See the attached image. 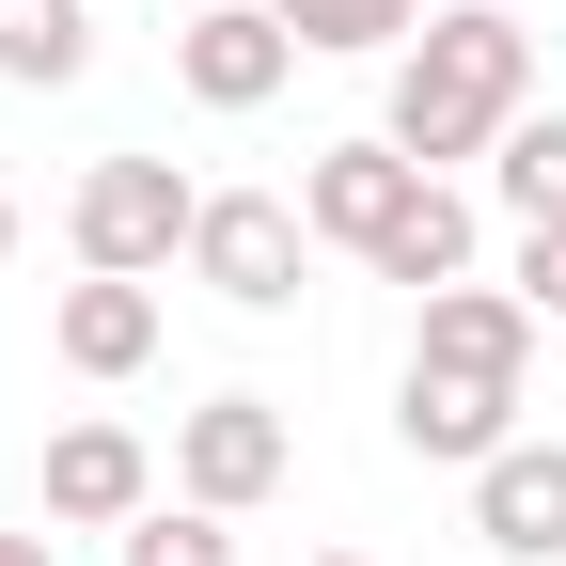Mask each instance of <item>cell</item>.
<instances>
[{
  "instance_id": "6da1fadb",
  "label": "cell",
  "mask_w": 566,
  "mask_h": 566,
  "mask_svg": "<svg viewBox=\"0 0 566 566\" xmlns=\"http://www.w3.org/2000/svg\"><path fill=\"white\" fill-rule=\"evenodd\" d=\"M535 300L520 283H441L409 300V378H394V441L441 457V472H488L520 441V394H535Z\"/></svg>"
},
{
  "instance_id": "7a4b0ae2",
  "label": "cell",
  "mask_w": 566,
  "mask_h": 566,
  "mask_svg": "<svg viewBox=\"0 0 566 566\" xmlns=\"http://www.w3.org/2000/svg\"><path fill=\"white\" fill-rule=\"evenodd\" d=\"M535 111V32L504 17V0H441V17H424L409 48H394V142L424 174H457V158H488V142H504Z\"/></svg>"
},
{
  "instance_id": "3957f363",
  "label": "cell",
  "mask_w": 566,
  "mask_h": 566,
  "mask_svg": "<svg viewBox=\"0 0 566 566\" xmlns=\"http://www.w3.org/2000/svg\"><path fill=\"white\" fill-rule=\"evenodd\" d=\"M189 221H205V189L174 174V158H95L80 189H63V252L80 268H126V283H158V268H189Z\"/></svg>"
},
{
  "instance_id": "277c9868",
  "label": "cell",
  "mask_w": 566,
  "mask_h": 566,
  "mask_svg": "<svg viewBox=\"0 0 566 566\" xmlns=\"http://www.w3.org/2000/svg\"><path fill=\"white\" fill-rule=\"evenodd\" d=\"M300 252H315L300 189H205V221H189V283L237 300V315H283V300H300Z\"/></svg>"
},
{
  "instance_id": "5b68a950",
  "label": "cell",
  "mask_w": 566,
  "mask_h": 566,
  "mask_svg": "<svg viewBox=\"0 0 566 566\" xmlns=\"http://www.w3.org/2000/svg\"><path fill=\"white\" fill-rule=\"evenodd\" d=\"M283 472H300V424H283L268 394H205V409H174V504L252 520Z\"/></svg>"
},
{
  "instance_id": "8992f818",
  "label": "cell",
  "mask_w": 566,
  "mask_h": 566,
  "mask_svg": "<svg viewBox=\"0 0 566 566\" xmlns=\"http://www.w3.org/2000/svg\"><path fill=\"white\" fill-rule=\"evenodd\" d=\"M409 205H424V158H409L394 126L315 142V158H300V221H315V252H363V268H378V237L409 221Z\"/></svg>"
},
{
  "instance_id": "52a82bcc",
  "label": "cell",
  "mask_w": 566,
  "mask_h": 566,
  "mask_svg": "<svg viewBox=\"0 0 566 566\" xmlns=\"http://www.w3.org/2000/svg\"><path fill=\"white\" fill-rule=\"evenodd\" d=\"M300 63H315V48L283 32L268 0H205V17H174V80H189V111H268Z\"/></svg>"
},
{
  "instance_id": "ba28073f",
  "label": "cell",
  "mask_w": 566,
  "mask_h": 566,
  "mask_svg": "<svg viewBox=\"0 0 566 566\" xmlns=\"http://www.w3.org/2000/svg\"><path fill=\"white\" fill-rule=\"evenodd\" d=\"M472 535L488 566H566V441H504L472 472Z\"/></svg>"
},
{
  "instance_id": "9c48e42d",
  "label": "cell",
  "mask_w": 566,
  "mask_h": 566,
  "mask_svg": "<svg viewBox=\"0 0 566 566\" xmlns=\"http://www.w3.org/2000/svg\"><path fill=\"white\" fill-rule=\"evenodd\" d=\"M48 346H63V378H142V363H158V283L80 268V283L48 300Z\"/></svg>"
},
{
  "instance_id": "30bf717a",
  "label": "cell",
  "mask_w": 566,
  "mask_h": 566,
  "mask_svg": "<svg viewBox=\"0 0 566 566\" xmlns=\"http://www.w3.org/2000/svg\"><path fill=\"white\" fill-rule=\"evenodd\" d=\"M142 504H158V457H142L126 424H63L48 441V520L63 535H126Z\"/></svg>"
},
{
  "instance_id": "8fae6325",
  "label": "cell",
  "mask_w": 566,
  "mask_h": 566,
  "mask_svg": "<svg viewBox=\"0 0 566 566\" xmlns=\"http://www.w3.org/2000/svg\"><path fill=\"white\" fill-rule=\"evenodd\" d=\"M472 237H488V221H472V189H457V174H424V205H409L394 237H378V283L441 300V283H472Z\"/></svg>"
},
{
  "instance_id": "7c38bea8",
  "label": "cell",
  "mask_w": 566,
  "mask_h": 566,
  "mask_svg": "<svg viewBox=\"0 0 566 566\" xmlns=\"http://www.w3.org/2000/svg\"><path fill=\"white\" fill-rule=\"evenodd\" d=\"M488 205H504L520 237H551V221H566V111H520L504 142H488Z\"/></svg>"
},
{
  "instance_id": "4fadbf2b",
  "label": "cell",
  "mask_w": 566,
  "mask_h": 566,
  "mask_svg": "<svg viewBox=\"0 0 566 566\" xmlns=\"http://www.w3.org/2000/svg\"><path fill=\"white\" fill-rule=\"evenodd\" d=\"M95 63V0H0V80L17 95H63Z\"/></svg>"
},
{
  "instance_id": "5bb4252c",
  "label": "cell",
  "mask_w": 566,
  "mask_h": 566,
  "mask_svg": "<svg viewBox=\"0 0 566 566\" xmlns=\"http://www.w3.org/2000/svg\"><path fill=\"white\" fill-rule=\"evenodd\" d=\"M283 32H300L315 63H378V48H409L424 32V0H268Z\"/></svg>"
},
{
  "instance_id": "9a60e30c",
  "label": "cell",
  "mask_w": 566,
  "mask_h": 566,
  "mask_svg": "<svg viewBox=\"0 0 566 566\" xmlns=\"http://www.w3.org/2000/svg\"><path fill=\"white\" fill-rule=\"evenodd\" d=\"M111 566H237V520H221V504H142V520L111 535Z\"/></svg>"
},
{
  "instance_id": "2e32d148",
  "label": "cell",
  "mask_w": 566,
  "mask_h": 566,
  "mask_svg": "<svg viewBox=\"0 0 566 566\" xmlns=\"http://www.w3.org/2000/svg\"><path fill=\"white\" fill-rule=\"evenodd\" d=\"M520 300L566 331V221H551V237H520Z\"/></svg>"
},
{
  "instance_id": "e0dca14e",
  "label": "cell",
  "mask_w": 566,
  "mask_h": 566,
  "mask_svg": "<svg viewBox=\"0 0 566 566\" xmlns=\"http://www.w3.org/2000/svg\"><path fill=\"white\" fill-rule=\"evenodd\" d=\"M17 237H32V221H17V189H0V268H17Z\"/></svg>"
},
{
  "instance_id": "ac0fdd59",
  "label": "cell",
  "mask_w": 566,
  "mask_h": 566,
  "mask_svg": "<svg viewBox=\"0 0 566 566\" xmlns=\"http://www.w3.org/2000/svg\"><path fill=\"white\" fill-rule=\"evenodd\" d=\"M0 566H48V535H0Z\"/></svg>"
},
{
  "instance_id": "d6986e66",
  "label": "cell",
  "mask_w": 566,
  "mask_h": 566,
  "mask_svg": "<svg viewBox=\"0 0 566 566\" xmlns=\"http://www.w3.org/2000/svg\"><path fill=\"white\" fill-rule=\"evenodd\" d=\"M315 566H378V551H315Z\"/></svg>"
}]
</instances>
